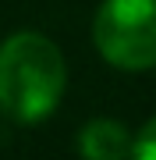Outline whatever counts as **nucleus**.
Returning <instances> with one entry per match:
<instances>
[{
	"instance_id": "obj_3",
	"label": "nucleus",
	"mask_w": 156,
	"mask_h": 160,
	"mask_svg": "<svg viewBox=\"0 0 156 160\" xmlns=\"http://www.w3.org/2000/svg\"><path fill=\"white\" fill-rule=\"evenodd\" d=\"M78 149L89 160H121L131 157V132L121 121L110 118H96L78 132Z\"/></svg>"
},
{
	"instance_id": "obj_2",
	"label": "nucleus",
	"mask_w": 156,
	"mask_h": 160,
	"mask_svg": "<svg viewBox=\"0 0 156 160\" xmlns=\"http://www.w3.org/2000/svg\"><path fill=\"white\" fill-rule=\"evenodd\" d=\"M92 43L99 57L121 71L156 68V0H103Z\"/></svg>"
},
{
	"instance_id": "obj_1",
	"label": "nucleus",
	"mask_w": 156,
	"mask_h": 160,
	"mask_svg": "<svg viewBox=\"0 0 156 160\" xmlns=\"http://www.w3.org/2000/svg\"><path fill=\"white\" fill-rule=\"evenodd\" d=\"M68 86L60 46L43 32H14L0 43V114L35 125L57 110Z\"/></svg>"
},
{
	"instance_id": "obj_4",
	"label": "nucleus",
	"mask_w": 156,
	"mask_h": 160,
	"mask_svg": "<svg viewBox=\"0 0 156 160\" xmlns=\"http://www.w3.org/2000/svg\"><path fill=\"white\" fill-rule=\"evenodd\" d=\"M131 157L139 160H156V118H149L142 125V132L131 139Z\"/></svg>"
}]
</instances>
